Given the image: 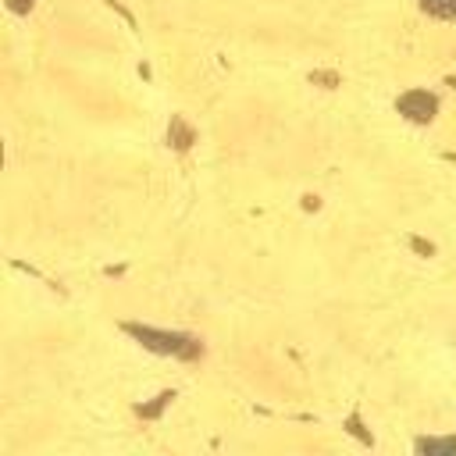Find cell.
<instances>
[{"mask_svg": "<svg viewBox=\"0 0 456 456\" xmlns=\"http://www.w3.org/2000/svg\"><path fill=\"white\" fill-rule=\"evenodd\" d=\"M128 331L139 335L150 349H160V353H175V356H196V353H200V342H196V338H185V335H167V331L135 328V324H128Z\"/></svg>", "mask_w": 456, "mask_h": 456, "instance_id": "1", "label": "cell"}, {"mask_svg": "<svg viewBox=\"0 0 456 456\" xmlns=\"http://www.w3.org/2000/svg\"><path fill=\"white\" fill-rule=\"evenodd\" d=\"M420 449H456V438H449V442H420Z\"/></svg>", "mask_w": 456, "mask_h": 456, "instance_id": "2", "label": "cell"}]
</instances>
